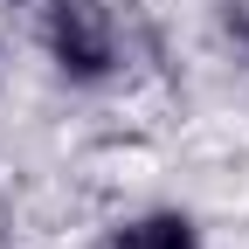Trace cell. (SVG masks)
I'll use <instances>...</instances> for the list:
<instances>
[{
    "label": "cell",
    "instance_id": "7a4b0ae2",
    "mask_svg": "<svg viewBox=\"0 0 249 249\" xmlns=\"http://www.w3.org/2000/svg\"><path fill=\"white\" fill-rule=\"evenodd\" d=\"M97 249H208V229L180 201H139V208H124V214L104 222Z\"/></svg>",
    "mask_w": 249,
    "mask_h": 249
},
{
    "label": "cell",
    "instance_id": "6da1fadb",
    "mask_svg": "<svg viewBox=\"0 0 249 249\" xmlns=\"http://www.w3.org/2000/svg\"><path fill=\"white\" fill-rule=\"evenodd\" d=\"M35 55L62 90L104 97L145 62V28L132 0H35Z\"/></svg>",
    "mask_w": 249,
    "mask_h": 249
},
{
    "label": "cell",
    "instance_id": "3957f363",
    "mask_svg": "<svg viewBox=\"0 0 249 249\" xmlns=\"http://www.w3.org/2000/svg\"><path fill=\"white\" fill-rule=\"evenodd\" d=\"M208 7H214V35L235 55H249V0H208Z\"/></svg>",
    "mask_w": 249,
    "mask_h": 249
}]
</instances>
